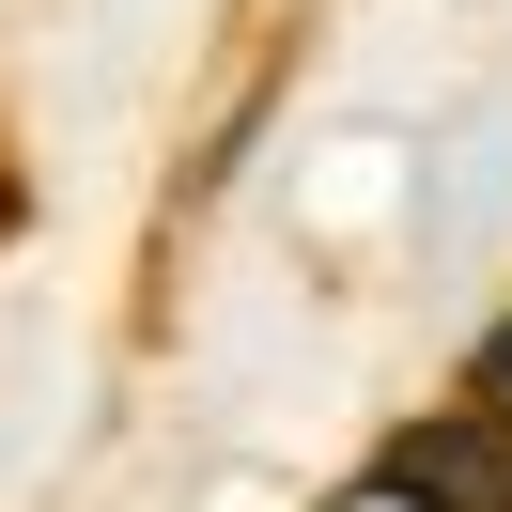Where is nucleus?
Returning <instances> with one entry per match:
<instances>
[{"label":"nucleus","instance_id":"f257e3e1","mask_svg":"<svg viewBox=\"0 0 512 512\" xmlns=\"http://www.w3.org/2000/svg\"><path fill=\"white\" fill-rule=\"evenodd\" d=\"M373 481L404 512H512V435H481V419L450 404V419H419V435H388Z\"/></svg>","mask_w":512,"mask_h":512},{"label":"nucleus","instance_id":"f03ea898","mask_svg":"<svg viewBox=\"0 0 512 512\" xmlns=\"http://www.w3.org/2000/svg\"><path fill=\"white\" fill-rule=\"evenodd\" d=\"M466 419H481V435H512V311L466 342Z\"/></svg>","mask_w":512,"mask_h":512}]
</instances>
